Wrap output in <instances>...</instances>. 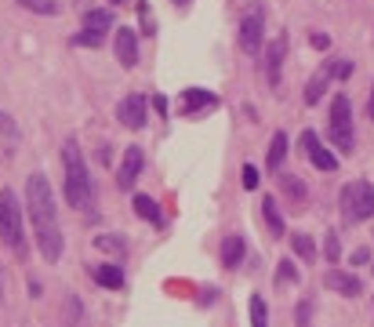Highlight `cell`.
Listing matches in <instances>:
<instances>
[{
    "label": "cell",
    "mask_w": 374,
    "mask_h": 327,
    "mask_svg": "<svg viewBox=\"0 0 374 327\" xmlns=\"http://www.w3.org/2000/svg\"><path fill=\"white\" fill-rule=\"evenodd\" d=\"M26 211L33 218V240L40 247V258L44 262H58L62 258V229H58V204H55V193H51V182L44 171H33L26 178Z\"/></svg>",
    "instance_id": "cell-1"
},
{
    "label": "cell",
    "mask_w": 374,
    "mask_h": 327,
    "mask_svg": "<svg viewBox=\"0 0 374 327\" xmlns=\"http://www.w3.org/2000/svg\"><path fill=\"white\" fill-rule=\"evenodd\" d=\"M62 193H66V204L73 208H87L91 204V175H87V164H84V153L77 146V139H70L62 146Z\"/></svg>",
    "instance_id": "cell-2"
},
{
    "label": "cell",
    "mask_w": 374,
    "mask_h": 327,
    "mask_svg": "<svg viewBox=\"0 0 374 327\" xmlns=\"http://www.w3.org/2000/svg\"><path fill=\"white\" fill-rule=\"evenodd\" d=\"M331 142L341 153H353L356 149V131H353V102L349 95H334L331 98V127H327Z\"/></svg>",
    "instance_id": "cell-3"
},
{
    "label": "cell",
    "mask_w": 374,
    "mask_h": 327,
    "mask_svg": "<svg viewBox=\"0 0 374 327\" xmlns=\"http://www.w3.org/2000/svg\"><path fill=\"white\" fill-rule=\"evenodd\" d=\"M0 237L8 247L26 254V233H22V204L11 189H0Z\"/></svg>",
    "instance_id": "cell-4"
},
{
    "label": "cell",
    "mask_w": 374,
    "mask_h": 327,
    "mask_svg": "<svg viewBox=\"0 0 374 327\" xmlns=\"http://www.w3.org/2000/svg\"><path fill=\"white\" fill-rule=\"evenodd\" d=\"M341 215H346V222H367L374 215V186L370 182L341 186Z\"/></svg>",
    "instance_id": "cell-5"
},
{
    "label": "cell",
    "mask_w": 374,
    "mask_h": 327,
    "mask_svg": "<svg viewBox=\"0 0 374 327\" xmlns=\"http://www.w3.org/2000/svg\"><path fill=\"white\" fill-rule=\"evenodd\" d=\"M236 41H240V48H243L247 55H255V51L262 48V41H265V11H262L258 4H255L251 11H247V15L240 18Z\"/></svg>",
    "instance_id": "cell-6"
},
{
    "label": "cell",
    "mask_w": 374,
    "mask_h": 327,
    "mask_svg": "<svg viewBox=\"0 0 374 327\" xmlns=\"http://www.w3.org/2000/svg\"><path fill=\"white\" fill-rule=\"evenodd\" d=\"M106 29H113V15L106 8H95V11H87L84 15V33L77 37V44L84 48H99L106 41Z\"/></svg>",
    "instance_id": "cell-7"
},
{
    "label": "cell",
    "mask_w": 374,
    "mask_h": 327,
    "mask_svg": "<svg viewBox=\"0 0 374 327\" xmlns=\"http://www.w3.org/2000/svg\"><path fill=\"white\" fill-rule=\"evenodd\" d=\"M142 164H145V153L138 146H128L120 156V171H116V186L120 189H135L138 175H142Z\"/></svg>",
    "instance_id": "cell-8"
},
{
    "label": "cell",
    "mask_w": 374,
    "mask_h": 327,
    "mask_svg": "<svg viewBox=\"0 0 374 327\" xmlns=\"http://www.w3.org/2000/svg\"><path fill=\"white\" fill-rule=\"evenodd\" d=\"M302 149L309 153V160H313L320 171H338V156L327 146H320V139L313 135V131H302Z\"/></svg>",
    "instance_id": "cell-9"
},
{
    "label": "cell",
    "mask_w": 374,
    "mask_h": 327,
    "mask_svg": "<svg viewBox=\"0 0 374 327\" xmlns=\"http://www.w3.org/2000/svg\"><path fill=\"white\" fill-rule=\"evenodd\" d=\"M116 117H120L123 127L142 131V127H145V98H142V95H128V98L116 106Z\"/></svg>",
    "instance_id": "cell-10"
},
{
    "label": "cell",
    "mask_w": 374,
    "mask_h": 327,
    "mask_svg": "<svg viewBox=\"0 0 374 327\" xmlns=\"http://www.w3.org/2000/svg\"><path fill=\"white\" fill-rule=\"evenodd\" d=\"M324 287L338 291L341 299H360V294H363L360 277H353V273H341V269H327V273H324Z\"/></svg>",
    "instance_id": "cell-11"
},
{
    "label": "cell",
    "mask_w": 374,
    "mask_h": 327,
    "mask_svg": "<svg viewBox=\"0 0 374 327\" xmlns=\"http://www.w3.org/2000/svg\"><path fill=\"white\" fill-rule=\"evenodd\" d=\"M284 55H287V33H276V37L269 41V48H265V77H269L273 87L280 84V65H284Z\"/></svg>",
    "instance_id": "cell-12"
},
{
    "label": "cell",
    "mask_w": 374,
    "mask_h": 327,
    "mask_svg": "<svg viewBox=\"0 0 374 327\" xmlns=\"http://www.w3.org/2000/svg\"><path fill=\"white\" fill-rule=\"evenodd\" d=\"M113 51H116V58H120L123 70H135V65H138V41H135V29L120 26V29H116V44H113Z\"/></svg>",
    "instance_id": "cell-13"
},
{
    "label": "cell",
    "mask_w": 374,
    "mask_h": 327,
    "mask_svg": "<svg viewBox=\"0 0 374 327\" xmlns=\"http://www.w3.org/2000/svg\"><path fill=\"white\" fill-rule=\"evenodd\" d=\"M214 106H218V95H211L204 87H189L182 95V113L185 117H197L200 109H214Z\"/></svg>",
    "instance_id": "cell-14"
},
{
    "label": "cell",
    "mask_w": 374,
    "mask_h": 327,
    "mask_svg": "<svg viewBox=\"0 0 374 327\" xmlns=\"http://www.w3.org/2000/svg\"><path fill=\"white\" fill-rule=\"evenodd\" d=\"M287 149H291L287 135H284V131H276V135H273V142H269V156H265V171H280V168H284V160H287Z\"/></svg>",
    "instance_id": "cell-15"
},
{
    "label": "cell",
    "mask_w": 374,
    "mask_h": 327,
    "mask_svg": "<svg viewBox=\"0 0 374 327\" xmlns=\"http://www.w3.org/2000/svg\"><path fill=\"white\" fill-rule=\"evenodd\" d=\"M243 251H247L243 237H240V233H229V237L222 240V266H226V269H236L240 262H243Z\"/></svg>",
    "instance_id": "cell-16"
},
{
    "label": "cell",
    "mask_w": 374,
    "mask_h": 327,
    "mask_svg": "<svg viewBox=\"0 0 374 327\" xmlns=\"http://www.w3.org/2000/svg\"><path fill=\"white\" fill-rule=\"evenodd\" d=\"M262 218H265L269 233H273L276 240L287 233V225H284V215H280V208H276V200H273V196H265V200H262Z\"/></svg>",
    "instance_id": "cell-17"
},
{
    "label": "cell",
    "mask_w": 374,
    "mask_h": 327,
    "mask_svg": "<svg viewBox=\"0 0 374 327\" xmlns=\"http://www.w3.org/2000/svg\"><path fill=\"white\" fill-rule=\"evenodd\" d=\"M80 320H84L80 299L77 294H66V299H62V327H80Z\"/></svg>",
    "instance_id": "cell-18"
},
{
    "label": "cell",
    "mask_w": 374,
    "mask_h": 327,
    "mask_svg": "<svg viewBox=\"0 0 374 327\" xmlns=\"http://www.w3.org/2000/svg\"><path fill=\"white\" fill-rule=\"evenodd\" d=\"M95 280H99L102 287H113V291L123 287V273H120V266H113V262H106V266L95 269Z\"/></svg>",
    "instance_id": "cell-19"
},
{
    "label": "cell",
    "mask_w": 374,
    "mask_h": 327,
    "mask_svg": "<svg viewBox=\"0 0 374 327\" xmlns=\"http://www.w3.org/2000/svg\"><path fill=\"white\" fill-rule=\"evenodd\" d=\"M331 84V70H324V73H317L313 80H309V87H305V102L309 106H317L320 102V95H324V87Z\"/></svg>",
    "instance_id": "cell-20"
},
{
    "label": "cell",
    "mask_w": 374,
    "mask_h": 327,
    "mask_svg": "<svg viewBox=\"0 0 374 327\" xmlns=\"http://www.w3.org/2000/svg\"><path fill=\"white\" fill-rule=\"evenodd\" d=\"M135 215H138V218H149V222H160V208H157V200H153V196H145V193L135 196Z\"/></svg>",
    "instance_id": "cell-21"
},
{
    "label": "cell",
    "mask_w": 374,
    "mask_h": 327,
    "mask_svg": "<svg viewBox=\"0 0 374 327\" xmlns=\"http://www.w3.org/2000/svg\"><path fill=\"white\" fill-rule=\"evenodd\" d=\"M295 254L302 258V262H317V244H313V237L309 233H295Z\"/></svg>",
    "instance_id": "cell-22"
},
{
    "label": "cell",
    "mask_w": 374,
    "mask_h": 327,
    "mask_svg": "<svg viewBox=\"0 0 374 327\" xmlns=\"http://www.w3.org/2000/svg\"><path fill=\"white\" fill-rule=\"evenodd\" d=\"M280 189H284L295 204H305V182L302 178H291V175H280Z\"/></svg>",
    "instance_id": "cell-23"
},
{
    "label": "cell",
    "mask_w": 374,
    "mask_h": 327,
    "mask_svg": "<svg viewBox=\"0 0 374 327\" xmlns=\"http://www.w3.org/2000/svg\"><path fill=\"white\" fill-rule=\"evenodd\" d=\"M18 8L33 15H58V0H18Z\"/></svg>",
    "instance_id": "cell-24"
},
{
    "label": "cell",
    "mask_w": 374,
    "mask_h": 327,
    "mask_svg": "<svg viewBox=\"0 0 374 327\" xmlns=\"http://www.w3.org/2000/svg\"><path fill=\"white\" fill-rule=\"evenodd\" d=\"M284 284H298V266H295L291 258H284L276 266V287H284Z\"/></svg>",
    "instance_id": "cell-25"
},
{
    "label": "cell",
    "mask_w": 374,
    "mask_h": 327,
    "mask_svg": "<svg viewBox=\"0 0 374 327\" xmlns=\"http://www.w3.org/2000/svg\"><path fill=\"white\" fill-rule=\"evenodd\" d=\"M251 327H269V309H265L262 294H255V299H251Z\"/></svg>",
    "instance_id": "cell-26"
},
{
    "label": "cell",
    "mask_w": 374,
    "mask_h": 327,
    "mask_svg": "<svg viewBox=\"0 0 374 327\" xmlns=\"http://www.w3.org/2000/svg\"><path fill=\"white\" fill-rule=\"evenodd\" d=\"M295 320H298V327H309V323H313V302H309V299H302V302H298Z\"/></svg>",
    "instance_id": "cell-27"
},
{
    "label": "cell",
    "mask_w": 374,
    "mask_h": 327,
    "mask_svg": "<svg viewBox=\"0 0 374 327\" xmlns=\"http://www.w3.org/2000/svg\"><path fill=\"white\" fill-rule=\"evenodd\" d=\"M324 251H327V262H338V258H341V244H338V233H327V237H324Z\"/></svg>",
    "instance_id": "cell-28"
},
{
    "label": "cell",
    "mask_w": 374,
    "mask_h": 327,
    "mask_svg": "<svg viewBox=\"0 0 374 327\" xmlns=\"http://www.w3.org/2000/svg\"><path fill=\"white\" fill-rule=\"evenodd\" d=\"M243 189H258V168H255V164H243Z\"/></svg>",
    "instance_id": "cell-29"
},
{
    "label": "cell",
    "mask_w": 374,
    "mask_h": 327,
    "mask_svg": "<svg viewBox=\"0 0 374 327\" xmlns=\"http://www.w3.org/2000/svg\"><path fill=\"white\" fill-rule=\"evenodd\" d=\"M331 70V77H338V80H346V77H353V62H331L327 65Z\"/></svg>",
    "instance_id": "cell-30"
},
{
    "label": "cell",
    "mask_w": 374,
    "mask_h": 327,
    "mask_svg": "<svg viewBox=\"0 0 374 327\" xmlns=\"http://www.w3.org/2000/svg\"><path fill=\"white\" fill-rule=\"evenodd\" d=\"M102 251H116V254H123V247H128V244H123V240H116V237H99L95 240Z\"/></svg>",
    "instance_id": "cell-31"
},
{
    "label": "cell",
    "mask_w": 374,
    "mask_h": 327,
    "mask_svg": "<svg viewBox=\"0 0 374 327\" xmlns=\"http://www.w3.org/2000/svg\"><path fill=\"white\" fill-rule=\"evenodd\" d=\"M309 44H313L317 51H327V48H331V37H327V33H313V37H309Z\"/></svg>",
    "instance_id": "cell-32"
},
{
    "label": "cell",
    "mask_w": 374,
    "mask_h": 327,
    "mask_svg": "<svg viewBox=\"0 0 374 327\" xmlns=\"http://www.w3.org/2000/svg\"><path fill=\"white\" fill-rule=\"evenodd\" d=\"M367 262H370V251L367 247H356L353 251V266H367Z\"/></svg>",
    "instance_id": "cell-33"
},
{
    "label": "cell",
    "mask_w": 374,
    "mask_h": 327,
    "mask_svg": "<svg viewBox=\"0 0 374 327\" xmlns=\"http://www.w3.org/2000/svg\"><path fill=\"white\" fill-rule=\"evenodd\" d=\"M40 294H44L40 291V280H29V299H40Z\"/></svg>",
    "instance_id": "cell-34"
},
{
    "label": "cell",
    "mask_w": 374,
    "mask_h": 327,
    "mask_svg": "<svg viewBox=\"0 0 374 327\" xmlns=\"http://www.w3.org/2000/svg\"><path fill=\"white\" fill-rule=\"evenodd\" d=\"M153 106H157V113H167V98L157 95V98H153Z\"/></svg>",
    "instance_id": "cell-35"
},
{
    "label": "cell",
    "mask_w": 374,
    "mask_h": 327,
    "mask_svg": "<svg viewBox=\"0 0 374 327\" xmlns=\"http://www.w3.org/2000/svg\"><path fill=\"white\" fill-rule=\"evenodd\" d=\"M367 117L374 120V87H370V102H367Z\"/></svg>",
    "instance_id": "cell-36"
},
{
    "label": "cell",
    "mask_w": 374,
    "mask_h": 327,
    "mask_svg": "<svg viewBox=\"0 0 374 327\" xmlns=\"http://www.w3.org/2000/svg\"><path fill=\"white\" fill-rule=\"evenodd\" d=\"M193 4V0H175V8H189Z\"/></svg>",
    "instance_id": "cell-37"
},
{
    "label": "cell",
    "mask_w": 374,
    "mask_h": 327,
    "mask_svg": "<svg viewBox=\"0 0 374 327\" xmlns=\"http://www.w3.org/2000/svg\"><path fill=\"white\" fill-rule=\"evenodd\" d=\"M0 302H4V273H0Z\"/></svg>",
    "instance_id": "cell-38"
},
{
    "label": "cell",
    "mask_w": 374,
    "mask_h": 327,
    "mask_svg": "<svg viewBox=\"0 0 374 327\" xmlns=\"http://www.w3.org/2000/svg\"><path fill=\"white\" fill-rule=\"evenodd\" d=\"M113 4H123V0H113Z\"/></svg>",
    "instance_id": "cell-39"
}]
</instances>
